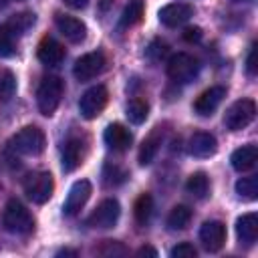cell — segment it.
Segmentation results:
<instances>
[{
  "instance_id": "6da1fadb",
  "label": "cell",
  "mask_w": 258,
  "mask_h": 258,
  "mask_svg": "<svg viewBox=\"0 0 258 258\" xmlns=\"http://www.w3.org/2000/svg\"><path fill=\"white\" fill-rule=\"evenodd\" d=\"M2 224L10 234H30L34 230L32 214L18 200H10L2 214Z\"/></svg>"
},
{
  "instance_id": "7a4b0ae2",
  "label": "cell",
  "mask_w": 258,
  "mask_h": 258,
  "mask_svg": "<svg viewBox=\"0 0 258 258\" xmlns=\"http://www.w3.org/2000/svg\"><path fill=\"white\" fill-rule=\"evenodd\" d=\"M10 149L16 151V153H22V155H40L44 151V145H46V137L42 133V129L34 127V125H28V127H22L12 139H10Z\"/></svg>"
},
{
  "instance_id": "3957f363",
  "label": "cell",
  "mask_w": 258,
  "mask_h": 258,
  "mask_svg": "<svg viewBox=\"0 0 258 258\" xmlns=\"http://www.w3.org/2000/svg\"><path fill=\"white\" fill-rule=\"evenodd\" d=\"M62 81L58 77H44L36 89V103H38V111L46 117H50L58 103H60V97H62Z\"/></svg>"
},
{
  "instance_id": "277c9868",
  "label": "cell",
  "mask_w": 258,
  "mask_h": 258,
  "mask_svg": "<svg viewBox=\"0 0 258 258\" xmlns=\"http://www.w3.org/2000/svg\"><path fill=\"white\" fill-rule=\"evenodd\" d=\"M22 187H24V194L28 196L30 202L44 204L50 200V196L54 191V181H52V175L48 171H32L24 177Z\"/></svg>"
},
{
  "instance_id": "5b68a950",
  "label": "cell",
  "mask_w": 258,
  "mask_h": 258,
  "mask_svg": "<svg viewBox=\"0 0 258 258\" xmlns=\"http://www.w3.org/2000/svg\"><path fill=\"white\" fill-rule=\"evenodd\" d=\"M256 117V103L252 99H240L232 103L224 113V125L230 131H242Z\"/></svg>"
},
{
  "instance_id": "8992f818",
  "label": "cell",
  "mask_w": 258,
  "mask_h": 258,
  "mask_svg": "<svg viewBox=\"0 0 258 258\" xmlns=\"http://www.w3.org/2000/svg\"><path fill=\"white\" fill-rule=\"evenodd\" d=\"M200 62L187 52H177L167 60V77L173 83H189L198 77Z\"/></svg>"
},
{
  "instance_id": "52a82bcc",
  "label": "cell",
  "mask_w": 258,
  "mask_h": 258,
  "mask_svg": "<svg viewBox=\"0 0 258 258\" xmlns=\"http://www.w3.org/2000/svg\"><path fill=\"white\" fill-rule=\"evenodd\" d=\"M109 101V93L103 85H95L91 89H87L83 95H81V101H79V111L85 119H95L97 115H101V111L105 109Z\"/></svg>"
},
{
  "instance_id": "ba28073f",
  "label": "cell",
  "mask_w": 258,
  "mask_h": 258,
  "mask_svg": "<svg viewBox=\"0 0 258 258\" xmlns=\"http://www.w3.org/2000/svg\"><path fill=\"white\" fill-rule=\"evenodd\" d=\"M105 67H107V58H105L103 52H99V50L97 52H87L81 58H77V62L73 67V75H75L77 81L83 83V81H91L97 75H101L105 71Z\"/></svg>"
},
{
  "instance_id": "9c48e42d",
  "label": "cell",
  "mask_w": 258,
  "mask_h": 258,
  "mask_svg": "<svg viewBox=\"0 0 258 258\" xmlns=\"http://www.w3.org/2000/svg\"><path fill=\"white\" fill-rule=\"evenodd\" d=\"M119 214H121V206H119V202L109 198V200H103V202L95 208V212L89 216L87 224H89L91 228L107 230V228H113V226L117 224Z\"/></svg>"
},
{
  "instance_id": "30bf717a",
  "label": "cell",
  "mask_w": 258,
  "mask_h": 258,
  "mask_svg": "<svg viewBox=\"0 0 258 258\" xmlns=\"http://www.w3.org/2000/svg\"><path fill=\"white\" fill-rule=\"evenodd\" d=\"M200 242L208 252H218L226 244V226L220 220H208L200 228Z\"/></svg>"
},
{
  "instance_id": "8fae6325",
  "label": "cell",
  "mask_w": 258,
  "mask_h": 258,
  "mask_svg": "<svg viewBox=\"0 0 258 258\" xmlns=\"http://www.w3.org/2000/svg\"><path fill=\"white\" fill-rule=\"evenodd\" d=\"M91 198V183L87 179H79L71 185L69 196L62 204V212L64 216H75L81 212V208L87 204V200Z\"/></svg>"
},
{
  "instance_id": "7c38bea8",
  "label": "cell",
  "mask_w": 258,
  "mask_h": 258,
  "mask_svg": "<svg viewBox=\"0 0 258 258\" xmlns=\"http://www.w3.org/2000/svg\"><path fill=\"white\" fill-rule=\"evenodd\" d=\"M54 24L56 28L60 30V34L71 40V42H83L85 36H87V24L77 18V16H71V14H56L54 16Z\"/></svg>"
},
{
  "instance_id": "4fadbf2b",
  "label": "cell",
  "mask_w": 258,
  "mask_h": 258,
  "mask_svg": "<svg viewBox=\"0 0 258 258\" xmlns=\"http://www.w3.org/2000/svg\"><path fill=\"white\" fill-rule=\"evenodd\" d=\"M191 16H194V8L189 4H185V2H171V4H167V6H163L159 10V22L169 26V28L181 26Z\"/></svg>"
},
{
  "instance_id": "5bb4252c",
  "label": "cell",
  "mask_w": 258,
  "mask_h": 258,
  "mask_svg": "<svg viewBox=\"0 0 258 258\" xmlns=\"http://www.w3.org/2000/svg\"><path fill=\"white\" fill-rule=\"evenodd\" d=\"M224 97H226V87H220V85L210 87V89H206V91L196 99L194 111H196L200 117H210V115L220 107V103L224 101Z\"/></svg>"
},
{
  "instance_id": "9a60e30c",
  "label": "cell",
  "mask_w": 258,
  "mask_h": 258,
  "mask_svg": "<svg viewBox=\"0 0 258 258\" xmlns=\"http://www.w3.org/2000/svg\"><path fill=\"white\" fill-rule=\"evenodd\" d=\"M103 139H105V143H107L109 149H113V151H125V149L131 147L133 135H131V131L125 125L111 123V125H107L105 133H103Z\"/></svg>"
},
{
  "instance_id": "2e32d148",
  "label": "cell",
  "mask_w": 258,
  "mask_h": 258,
  "mask_svg": "<svg viewBox=\"0 0 258 258\" xmlns=\"http://www.w3.org/2000/svg\"><path fill=\"white\" fill-rule=\"evenodd\" d=\"M36 56H38V60H40L42 64H46V67H56V64H60L62 58H64V46H62L58 40H54V38H50V36H44V38L40 40L38 48H36Z\"/></svg>"
},
{
  "instance_id": "e0dca14e",
  "label": "cell",
  "mask_w": 258,
  "mask_h": 258,
  "mask_svg": "<svg viewBox=\"0 0 258 258\" xmlns=\"http://www.w3.org/2000/svg\"><path fill=\"white\" fill-rule=\"evenodd\" d=\"M218 149V141L208 131H196L189 137V153L194 157H210Z\"/></svg>"
},
{
  "instance_id": "ac0fdd59",
  "label": "cell",
  "mask_w": 258,
  "mask_h": 258,
  "mask_svg": "<svg viewBox=\"0 0 258 258\" xmlns=\"http://www.w3.org/2000/svg\"><path fill=\"white\" fill-rule=\"evenodd\" d=\"M236 236L240 240V244L244 246H252L258 238V216L254 212L244 214L236 220Z\"/></svg>"
},
{
  "instance_id": "d6986e66",
  "label": "cell",
  "mask_w": 258,
  "mask_h": 258,
  "mask_svg": "<svg viewBox=\"0 0 258 258\" xmlns=\"http://www.w3.org/2000/svg\"><path fill=\"white\" fill-rule=\"evenodd\" d=\"M230 161H232V167L236 171H250L256 165V161H258V149H256V145H242V147H238L232 153Z\"/></svg>"
},
{
  "instance_id": "ffe728a7",
  "label": "cell",
  "mask_w": 258,
  "mask_h": 258,
  "mask_svg": "<svg viewBox=\"0 0 258 258\" xmlns=\"http://www.w3.org/2000/svg\"><path fill=\"white\" fill-rule=\"evenodd\" d=\"M83 159V143L81 139H69L62 147V169L75 171Z\"/></svg>"
},
{
  "instance_id": "44dd1931",
  "label": "cell",
  "mask_w": 258,
  "mask_h": 258,
  "mask_svg": "<svg viewBox=\"0 0 258 258\" xmlns=\"http://www.w3.org/2000/svg\"><path fill=\"white\" fill-rule=\"evenodd\" d=\"M143 10H145L143 0H129L121 12V18H119L121 28H131V26L139 24L143 18Z\"/></svg>"
},
{
  "instance_id": "7402d4cb",
  "label": "cell",
  "mask_w": 258,
  "mask_h": 258,
  "mask_svg": "<svg viewBox=\"0 0 258 258\" xmlns=\"http://www.w3.org/2000/svg\"><path fill=\"white\" fill-rule=\"evenodd\" d=\"M159 145H161V135H159V131L155 129L149 137H145V141H143L141 147H139V163H141V165H149V163L155 159V155H157V151H159Z\"/></svg>"
},
{
  "instance_id": "603a6c76",
  "label": "cell",
  "mask_w": 258,
  "mask_h": 258,
  "mask_svg": "<svg viewBox=\"0 0 258 258\" xmlns=\"http://www.w3.org/2000/svg\"><path fill=\"white\" fill-rule=\"evenodd\" d=\"M185 189H187L194 198L204 200V198L208 196V191H210V179H208V175H206L204 171L191 173V175L187 177V181H185Z\"/></svg>"
},
{
  "instance_id": "cb8c5ba5",
  "label": "cell",
  "mask_w": 258,
  "mask_h": 258,
  "mask_svg": "<svg viewBox=\"0 0 258 258\" xmlns=\"http://www.w3.org/2000/svg\"><path fill=\"white\" fill-rule=\"evenodd\" d=\"M133 214H135L137 224L145 226V224L151 220V216H153V198H151L149 194H141V196L135 200Z\"/></svg>"
},
{
  "instance_id": "d4e9b609",
  "label": "cell",
  "mask_w": 258,
  "mask_h": 258,
  "mask_svg": "<svg viewBox=\"0 0 258 258\" xmlns=\"http://www.w3.org/2000/svg\"><path fill=\"white\" fill-rule=\"evenodd\" d=\"M191 220V210L187 206H175L167 216V228L169 230H183L187 228Z\"/></svg>"
},
{
  "instance_id": "484cf974",
  "label": "cell",
  "mask_w": 258,
  "mask_h": 258,
  "mask_svg": "<svg viewBox=\"0 0 258 258\" xmlns=\"http://www.w3.org/2000/svg\"><path fill=\"white\" fill-rule=\"evenodd\" d=\"M125 113H127V119H129L131 123L141 125V123L147 119V115H149V105H147L143 99H131V101L127 103Z\"/></svg>"
},
{
  "instance_id": "4316f807",
  "label": "cell",
  "mask_w": 258,
  "mask_h": 258,
  "mask_svg": "<svg viewBox=\"0 0 258 258\" xmlns=\"http://www.w3.org/2000/svg\"><path fill=\"white\" fill-rule=\"evenodd\" d=\"M236 194L242 200H256L258 198V179H256V175L240 177L236 181Z\"/></svg>"
},
{
  "instance_id": "83f0119b",
  "label": "cell",
  "mask_w": 258,
  "mask_h": 258,
  "mask_svg": "<svg viewBox=\"0 0 258 258\" xmlns=\"http://www.w3.org/2000/svg\"><path fill=\"white\" fill-rule=\"evenodd\" d=\"M32 24H34V14H32V12L14 14V16L6 22V26L12 30V34H22V32H26Z\"/></svg>"
},
{
  "instance_id": "f1b7e54d",
  "label": "cell",
  "mask_w": 258,
  "mask_h": 258,
  "mask_svg": "<svg viewBox=\"0 0 258 258\" xmlns=\"http://www.w3.org/2000/svg\"><path fill=\"white\" fill-rule=\"evenodd\" d=\"M14 93H16V77L10 71L2 69L0 71V101H10Z\"/></svg>"
},
{
  "instance_id": "f546056e",
  "label": "cell",
  "mask_w": 258,
  "mask_h": 258,
  "mask_svg": "<svg viewBox=\"0 0 258 258\" xmlns=\"http://www.w3.org/2000/svg\"><path fill=\"white\" fill-rule=\"evenodd\" d=\"M14 54V34L6 24H0V58Z\"/></svg>"
},
{
  "instance_id": "4dcf8cb0",
  "label": "cell",
  "mask_w": 258,
  "mask_h": 258,
  "mask_svg": "<svg viewBox=\"0 0 258 258\" xmlns=\"http://www.w3.org/2000/svg\"><path fill=\"white\" fill-rule=\"evenodd\" d=\"M125 177H127V171H123L119 165L107 163L105 169H103V179H105L107 185H119V183L125 181Z\"/></svg>"
},
{
  "instance_id": "1f68e13d",
  "label": "cell",
  "mask_w": 258,
  "mask_h": 258,
  "mask_svg": "<svg viewBox=\"0 0 258 258\" xmlns=\"http://www.w3.org/2000/svg\"><path fill=\"white\" fill-rule=\"evenodd\" d=\"M97 252L103 254V256H123V254H127L125 246L115 242V240H103V246Z\"/></svg>"
},
{
  "instance_id": "d6a6232c",
  "label": "cell",
  "mask_w": 258,
  "mask_h": 258,
  "mask_svg": "<svg viewBox=\"0 0 258 258\" xmlns=\"http://www.w3.org/2000/svg\"><path fill=\"white\" fill-rule=\"evenodd\" d=\"M145 54H147L153 62H157V60H161V58L167 54V44H165L163 40H153V42L147 46Z\"/></svg>"
},
{
  "instance_id": "836d02e7",
  "label": "cell",
  "mask_w": 258,
  "mask_h": 258,
  "mask_svg": "<svg viewBox=\"0 0 258 258\" xmlns=\"http://www.w3.org/2000/svg\"><path fill=\"white\" fill-rule=\"evenodd\" d=\"M198 250L189 242H181L175 248H171V258H196Z\"/></svg>"
},
{
  "instance_id": "e575fe53",
  "label": "cell",
  "mask_w": 258,
  "mask_h": 258,
  "mask_svg": "<svg viewBox=\"0 0 258 258\" xmlns=\"http://www.w3.org/2000/svg\"><path fill=\"white\" fill-rule=\"evenodd\" d=\"M246 69H248V75H256V42L250 46V52H248V58H246Z\"/></svg>"
},
{
  "instance_id": "d590c367",
  "label": "cell",
  "mask_w": 258,
  "mask_h": 258,
  "mask_svg": "<svg viewBox=\"0 0 258 258\" xmlns=\"http://www.w3.org/2000/svg\"><path fill=\"white\" fill-rule=\"evenodd\" d=\"M183 38H185L187 42H198V40L202 38V28H200V26H189V28H185V30H183Z\"/></svg>"
},
{
  "instance_id": "8d00e7d4",
  "label": "cell",
  "mask_w": 258,
  "mask_h": 258,
  "mask_svg": "<svg viewBox=\"0 0 258 258\" xmlns=\"http://www.w3.org/2000/svg\"><path fill=\"white\" fill-rule=\"evenodd\" d=\"M67 6H71V8H75V10H81V8H85L87 4H89V0H62Z\"/></svg>"
},
{
  "instance_id": "74e56055",
  "label": "cell",
  "mask_w": 258,
  "mask_h": 258,
  "mask_svg": "<svg viewBox=\"0 0 258 258\" xmlns=\"http://www.w3.org/2000/svg\"><path fill=\"white\" fill-rule=\"evenodd\" d=\"M137 256H157V250H153L151 246H143L137 250Z\"/></svg>"
},
{
  "instance_id": "f35d334b",
  "label": "cell",
  "mask_w": 258,
  "mask_h": 258,
  "mask_svg": "<svg viewBox=\"0 0 258 258\" xmlns=\"http://www.w3.org/2000/svg\"><path fill=\"white\" fill-rule=\"evenodd\" d=\"M58 256H77V252L75 250H60Z\"/></svg>"
},
{
  "instance_id": "ab89813d",
  "label": "cell",
  "mask_w": 258,
  "mask_h": 258,
  "mask_svg": "<svg viewBox=\"0 0 258 258\" xmlns=\"http://www.w3.org/2000/svg\"><path fill=\"white\" fill-rule=\"evenodd\" d=\"M6 4H8V0H0V8H4Z\"/></svg>"
}]
</instances>
